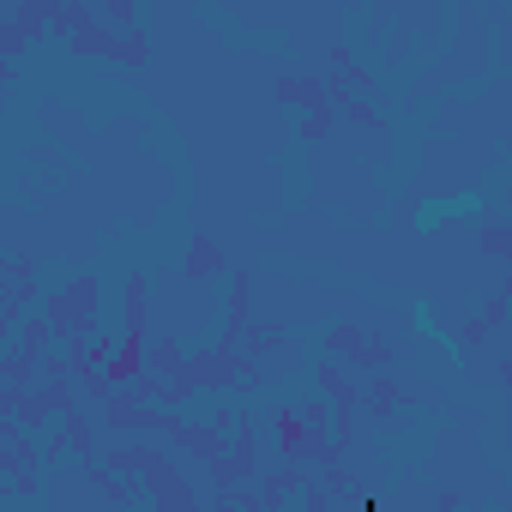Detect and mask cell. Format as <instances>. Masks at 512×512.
Wrapping results in <instances>:
<instances>
[{"instance_id": "cell-1", "label": "cell", "mask_w": 512, "mask_h": 512, "mask_svg": "<svg viewBox=\"0 0 512 512\" xmlns=\"http://www.w3.org/2000/svg\"><path fill=\"white\" fill-rule=\"evenodd\" d=\"M37 314L49 320L55 350H61V344H85V338H97V332H103V278H97V272H73L67 284L43 290Z\"/></svg>"}, {"instance_id": "cell-2", "label": "cell", "mask_w": 512, "mask_h": 512, "mask_svg": "<svg viewBox=\"0 0 512 512\" xmlns=\"http://www.w3.org/2000/svg\"><path fill=\"white\" fill-rule=\"evenodd\" d=\"M199 398H253L260 392V362H247L241 350H217V344H199L187 350V362L175 368Z\"/></svg>"}, {"instance_id": "cell-3", "label": "cell", "mask_w": 512, "mask_h": 512, "mask_svg": "<svg viewBox=\"0 0 512 512\" xmlns=\"http://www.w3.org/2000/svg\"><path fill=\"white\" fill-rule=\"evenodd\" d=\"M139 488H145V506L151 512H205V494H199V482L169 458V464H157V470H145L139 476Z\"/></svg>"}, {"instance_id": "cell-4", "label": "cell", "mask_w": 512, "mask_h": 512, "mask_svg": "<svg viewBox=\"0 0 512 512\" xmlns=\"http://www.w3.org/2000/svg\"><path fill=\"white\" fill-rule=\"evenodd\" d=\"M247 320H253V272H241V266H229V302H223V326H217V350H241V332H247Z\"/></svg>"}, {"instance_id": "cell-5", "label": "cell", "mask_w": 512, "mask_h": 512, "mask_svg": "<svg viewBox=\"0 0 512 512\" xmlns=\"http://www.w3.org/2000/svg\"><path fill=\"white\" fill-rule=\"evenodd\" d=\"M157 464H169V452L163 446H151V440H109L103 452H97V470H109V476H145V470H157Z\"/></svg>"}, {"instance_id": "cell-6", "label": "cell", "mask_w": 512, "mask_h": 512, "mask_svg": "<svg viewBox=\"0 0 512 512\" xmlns=\"http://www.w3.org/2000/svg\"><path fill=\"white\" fill-rule=\"evenodd\" d=\"M223 464L235 470V482H260V422H253V410L235 416L229 446H223Z\"/></svg>"}, {"instance_id": "cell-7", "label": "cell", "mask_w": 512, "mask_h": 512, "mask_svg": "<svg viewBox=\"0 0 512 512\" xmlns=\"http://www.w3.org/2000/svg\"><path fill=\"white\" fill-rule=\"evenodd\" d=\"M272 103H284V109H296V115L332 109V103H326V79H320V73H278V79H272Z\"/></svg>"}, {"instance_id": "cell-8", "label": "cell", "mask_w": 512, "mask_h": 512, "mask_svg": "<svg viewBox=\"0 0 512 512\" xmlns=\"http://www.w3.org/2000/svg\"><path fill=\"white\" fill-rule=\"evenodd\" d=\"M223 272H229L223 247H217L205 229H193V235H187V253H181V278H187V284H211V278H223Z\"/></svg>"}, {"instance_id": "cell-9", "label": "cell", "mask_w": 512, "mask_h": 512, "mask_svg": "<svg viewBox=\"0 0 512 512\" xmlns=\"http://www.w3.org/2000/svg\"><path fill=\"white\" fill-rule=\"evenodd\" d=\"M253 488H260V500H266V512H296V494L308 488V470L302 464H272L260 482H253Z\"/></svg>"}, {"instance_id": "cell-10", "label": "cell", "mask_w": 512, "mask_h": 512, "mask_svg": "<svg viewBox=\"0 0 512 512\" xmlns=\"http://www.w3.org/2000/svg\"><path fill=\"white\" fill-rule=\"evenodd\" d=\"M145 338L151 332H121L115 338V356L103 362V380L121 392V386H133V380H145Z\"/></svg>"}, {"instance_id": "cell-11", "label": "cell", "mask_w": 512, "mask_h": 512, "mask_svg": "<svg viewBox=\"0 0 512 512\" xmlns=\"http://www.w3.org/2000/svg\"><path fill=\"white\" fill-rule=\"evenodd\" d=\"M223 446H229V434H217L205 416H181V428H175V452H187L199 470H205L211 458H223Z\"/></svg>"}, {"instance_id": "cell-12", "label": "cell", "mask_w": 512, "mask_h": 512, "mask_svg": "<svg viewBox=\"0 0 512 512\" xmlns=\"http://www.w3.org/2000/svg\"><path fill=\"white\" fill-rule=\"evenodd\" d=\"M55 428H61L67 452H73V458H79V464L91 470V464H97V452H103V446H97V434H103V428H97V422H91V416H85L79 404H73V410H61V416H55Z\"/></svg>"}, {"instance_id": "cell-13", "label": "cell", "mask_w": 512, "mask_h": 512, "mask_svg": "<svg viewBox=\"0 0 512 512\" xmlns=\"http://www.w3.org/2000/svg\"><path fill=\"white\" fill-rule=\"evenodd\" d=\"M362 410H368V422H392V416L404 410V386H398L392 374L362 380Z\"/></svg>"}, {"instance_id": "cell-14", "label": "cell", "mask_w": 512, "mask_h": 512, "mask_svg": "<svg viewBox=\"0 0 512 512\" xmlns=\"http://www.w3.org/2000/svg\"><path fill=\"white\" fill-rule=\"evenodd\" d=\"M55 7L61 0H19L13 7V31L37 49V43H49V25H55Z\"/></svg>"}, {"instance_id": "cell-15", "label": "cell", "mask_w": 512, "mask_h": 512, "mask_svg": "<svg viewBox=\"0 0 512 512\" xmlns=\"http://www.w3.org/2000/svg\"><path fill=\"white\" fill-rule=\"evenodd\" d=\"M284 338H290V326H284V320H247V332H241V356H247V362H260V356H266V350H278Z\"/></svg>"}, {"instance_id": "cell-16", "label": "cell", "mask_w": 512, "mask_h": 512, "mask_svg": "<svg viewBox=\"0 0 512 512\" xmlns=\"http://www.w3.org/2000/svg\"><path fill=\"white\" fill-rule=\"evenodd\" d=\"M121 320H127V332H145V326H151V290H145V272H127V290H121Z\"/></svg>"}, {"instance_id": "cell-17", "label": "cell", "mask_w": 512, "mask_h": 512, "mask_svg": "<svg viewBox=\"0 0 512 512\" xmlns=\"http://www.w3.org/2000/svg\"><path fill=\"white\" fill-rule=\"evenodd\" d=\"M85 482H97V494L109 500V506H145V488L133 482V476H109V470H85Z\"/></svg>"}, {"instance_id": "cell-18", "label": "cell", "mask_w": 512, "mask_h": 512, "mask_svg": "<svg viewBox=\"0 0 512 512\" xmlns=\"http://www.w3.org/2000/svg\"><path fill=\"white\" fill-rule=\"evenodd\" d=\"M109 61H115V67H127V73L151 67V37H145V25H139V31H121V37L109 43Z\"/></svg>"}, {"instance_id": "cell-19", "label": "cell", "mask_w": 512, "mask_h": 512, "mask_svg": "<svg viewBox=\"0 0 512 512\" xmlns=\"http://www.w3.org/2000/svg\"><path fill=\"white\" fill-rule=\"evenodd\" d=\"M181 362H187V350H181L175 338H145V374H151V380H169Z\"/></svg>"}, {"instance_id": "cell-20", "label": "cell", "mask_w": 512, "mask_h": 512, "mask_svg": "<svg viewBox=\"0 0 512 512\" xmlns=\"http://www.w3.org/2000/svg\"><path fill=\"white\" fill-rule=\"evenodd\" d=\"M97 25L115 31V37H121V31H139V25H145V7H139V0H103V7H97Z\"/></svg>"}, {"instance_id": "cell-21", "label": "cell", "mask_w": 512, "mask_h": 512, "mask_svg": "<svg viewBox=\"0 0 512 512\" xmlns=\"http://www.w3.org/2000/svg\"><path fill=\"white\" fill-rule=\"evenodd\" d=\"M109 43H115V31H103L97 19H91V25H79V31L67 37V49H73L79 61H109Z\"/></svg>"}, {"instance_id": "cell-22", "label": "cell", "mask_w": 512, "mask_h": 512, "mask_svg": "<svg viewBox=\"0 0 512 512\" xmlns=\"http://www.w3.org/2000/svg\"><path fill=\"white\" fill-rule=\"evenodd\" d=\"M362 338H368V332H362V326H356V320H338V326H332V332H326V338H320V356H326V362H350V356H356V344H362Z\"/></svg>"}, {"instance_id": "cell-23", "label": "cell", "mask_w": 512, "mask_h": 512, "mask_svg": "<svg viewBox=\"0 0 512 512\" xmlns=\"http://www.w3.org/2000/svg\"><path fill=\"white\" fill-rule=\"evenodd\" d=\"M91 19H97V7H85V0H61V7H55V25H49V37H61V43H67V37H73L79 25H91Z\"/></svg>"}, {"instance_id": "cell-24", "label": "cell", "mask_w": 512, "mask_h": 512, "mask_svg": "<svg viewBox=\"0 0 512 512\" xmlns=\"http://www.w3.org/2000/svg\"><path fill=\"white\" fill-rule=\"evenodd\" d=\"M332 127H338V115H332V109H314V115H302V121H296V139H302V145H326V139H332Z\"/></svg>"}, {"instance_id": "cell-25", "label": "cell", "mask_w": 512, "mask_h": 512, "mask_svg": "<svg viewBox=\"0 0 512 512\" xmlns=\"http://www.w3.org/2000/svg\"><path fill=\"white\" fill-rule=\"evenodd\" d=\"M476 247L488 253V260H500V266H506V260H512V229H506V223H482Z\"/></svg>"}, {"instance_id": "cell-26", "label": "cell", "mask_w": 512, "mask_h": 512, "mask_svg": "<svg viewBox=\"0 0 512 512\" xmlns=\"http://www.w3.org/2000/svg\"><path fill=\"white\" fill-rule=\"evenodd\" d=\"M332 115H344V121H356V127H368V133H386V115H380L374 103H338Z\"/></svg>"}, {"instance_id": "cell-27", "label": "cell", "mask_w": 512, "mask_h": 512, "mask_svg": "<svg viewBox=\"0 0 512 512\" xmlns=\"http://www.w3.org/2000/svg\"><path fill=\"white\" fill-rule=\"evenodd\" d=\"M25 55H31V43H25V37L13 31V19H7V25H0V67H19Z\"/></svg>"}, {"instance_id": "cell-28", "label": "cell", "mask_w": 512, "mask_h": 512, "mask_svg": "<svg viewBox=\"0 0 512 512\" xmlns=\"http://www.w3.org/2000/svg\"><path fill=\"white\" fill-rule=\"evenodd\" d=\"M482 326H488V332H500V326H506V290H494V296H488V308H482Z\"/></svg>"}, {"instance_id": "cell-29", "label": "cell", "mask_w": 512, "mask_h": 512, "mask_svg": "<svg viewBox=\"0 0 512 512\" xmlns=\"http://www.w3.org/2000/svg\"><path fill=\"white\" fill-rule=\"evenodd\" d=\"M79 386H85V398H97V404H103V398L115 392V386L103 380V368H85V374H79Z\"/></svg>"}, {"instance_id": "cell-30", "label": "cell", "mask_w": 512, "mask_h": 512, "mask_svg": "<svg viewBox=\"0 0 512 512\" xmlns=\"http://www.w3.org/2000/svg\"><path fill=\"white\" fill-rule=\"evenodd\" d=\"M458 506H464L458 488H440V494H434V512H458Z\"/></svg>"}, {"instance_id": "cell-31", "label": "cell", "mask_w": 512, "mask_h": 512, "mask_svg": "<svg viewBox=\"0 0 512 512\" xmlns=\"http://www.w3.org/2000/svg\"><path fill=\"white\" fill-rule=\"evenodd\" d=\"M482 338H488V326H482V314H476V320H464V344H482Z\"/></svg>"}, {"instance_id": "cell-32", "label": "cell", "mask_w": 512, "mask_h": 512, "mask_svg": "<svg viewBox=\"0 0 512 512\" xmlns=\"http://www.w3.org/2000/svg\"><path fill=\"white\" fill-rule=\"evenodd\" d=\"M205 512H241V506H235V494H217V500H211Z\"/></svg>"}, {"instance_id": "cell-33", "label": "cell", "mask_w": 512, "mask_h": 512, "mask_svg": "<svg viewBox=\"0 0 512 512\" xmlns=\"http://www.w3.org/2000/svg\"><path fill=\"white\" fill-rule=\"evenodd\" d=\"M0 290H13V266H7V253H0Z\"/></svg>"}, {"instance_id": "cell-34", "label": "cell", "mask_w": 512, "mask_h": 512, "mask_svg": "<svg viewBox=\"0 0 512 512\" xmlns=\"http://www.w3.org/2000/svg\"><path fill=\"white\" fill-rule=\"evenodd\" d=\"M0 380H7V350H0Z\"/></svg>"}, {"instance_id": "cell-35", "label": "cell", "mask_w": 512, "mask_h": 512, "mask_svg": "<svg viewBox=\"0 0 512 512\" xmlns=\"http://www.w3.org/2000/svg\"><path fill=\"white\" fill-rule=\"evenodd\" d=\"M0 308H7V290H0Z\"/></svg>"}]
</instances>
